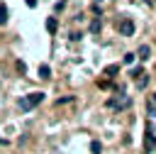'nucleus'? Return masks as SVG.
<instances>
[{"instance_id": "obj_10", "label": "nucleus", "mask_w": 156, "mask_h": 154, "mask_svg": "<svg viewBox=\"0 0 156 154\" xmlns=\"http://www.w3.org/2000/svg\"><path fill=\"white\" fill-rule=\"evenodd\" d=\"M39 76H41V78H51V68H49L46 64H41V66H39Z\"/></svg>"}, {"instance_id": "obj_1", "label": "nucleus", "mask_w": 156, "mask_h": 154, "mask_svg": "<svg viewBox=\"0 0 156 154\" xmlns=\"http://www.w3.org/2000/svg\"><path fill=\"white\" fill-rule=\"evenodd\" d=\"M44 95H46V93H41V90H34V93H29V95H22V98H20V108H22L24 112H27V110H34V108L44 100Z\"/></svg>"}, {"instance_id": "obj_2", "label": "nucleus", "mask_w": 156, "mask_h": 154, "mask_svg": "<svg viewBox=\"0 0 156 154\" xmlns=\"http://www.w3.org/2000/svg\"><path fill=\"white\" fill-rule=\"evenodd\" d=\"M117 32H119L122 37H132V34H134V22H132L129 17H122V20L117 22Z\"/></svg>"}, {"instance_id": "obj_17", "label": "nucleus", "mask_w": 156, "mask_h": 154, "mask_svg": "<svg viewBox=\"0 0 156 154\" xmlns=\"http://www.w3.org/2000/svg\"><path fill=\"white\" fill-rule=\"evenodd\" d=\"M151 98H154V103H156V93H154V95H151Z\"/></svg>"}, {"instance_id": "obj_15", "label": "nucleus", "mask_w": 156, "mask_h": 154, "mask_svg": "<svg viewBox=\"0 0 156 154\" xmlns=\"http://www.w3.org/2000/svg\"><path fill=\"white\" fill-rule=\"evenodd\" d=\"M134 59H136V56H134V54H124V64H132V61H134Z\"/></svg>"}, {"instance_id": "obj_4", "label": "nucleus", "mask_w": 156, "mask_h": 154, "mask_svg": "<svg viewBox=\"0 0 156 154\" xmlns=\"http://www.w3.org/2000/svg\"><path fill=\"white\" fill-rule=\"evenodd\" d=\"M136 56H139V61L151 59V46H149V44H141V46H139V51H136Z\"/></svg>"}, {"instance_id": "obj_9", "label": "nucleus", "mask_w": 156, "mask_h": 154, "mask_svg": "<svg viewBox=\"0 0 156 154\" xmlns=\"http://www.w3.org/2000/svg\"><path fill=\"white\" fill-rule=\"evenodd\" d=\"M100 29H102V22H100V17H95V20L90 22V32H93V34H98Z\"/></svg>"}, {"instance_id": "obj_6", "label": "nucleus", "mask_w": 156, "mask_h": 154, "mask_svg": "<svg viewBox=\"0 0 156 154\" xmlns=\"http://www.w3.org/2000/svg\"><path fill=\"white\" fill-rule=\"evenodd\" d=\"M56 29H58V20L56 17H49L46 20V32L49 34H56Z\"/></svg>"}, {"instance_id": "obj_3", "label": "nucleus", "mask_w": 156, "mask_h": 154, "mask_svg": "<svg viewBox=\"0 0 156 154\" xmlns=\"http://www.w3.org/2000/svg\"><path fill=\"white\" fill-rule=\"evenodd\" d=\"M144 149H146V152H154V149H156V130H154V125H151V122L146 125V139H144Z\"/></svg>"}, {"instance_id": "obj_16", "label": "nucleus", "mask_w": 156, "mask_h": 154, "mask_svg": "<svg viewBox=\"0 0 156 154\" xmlns=\"http://www.w3.org/2000/svg\"><path fill=\"white\" fill-rule=\"evenodd\" d=\"M27 2V7H37V0H24Z\"/></svg>"}, {"instance_id": "obj_12", "label": "nucleus", "mask_w": 156, "mask_h": 154, "mask_svg": "<svg viewBox=\"0 0 156 154\" xmlns=\"http://www.w3.org/2000/svg\"><path fill=\"white\" fill-rule=\"evenodd\" d=\"M5 22H7V7L0 5V24H5Z\"/></svg>"}, {"instance_id": "obj_13", "label": "nucleus", "mask_w": 156, "mask_h": 154, "mask_svg": "<svg viewBox=\"0 0 156 154\" xmlns=\"http://www.w3.org/2000/svg\"><path fill=\"white\" fill-rule=\"evenodd\" d=\"M141 73H144V68H141V66H136V68H132V73H129V76H132V78H139Z\"/></svg>"}, {"instance_id": "obj_14", "label": "nucleus", "mask_w": 156, "mask_h": 154, "mask_svg": "<svg viewBox=\"0 0 156 154\" xmlns=\"http://www.w3.org/2000/svg\"><path fill=\"white\" fill-rule=\"evenodd\" d=\"M146 112H149V115H151V117H154V115H156V103H154V100H151V103H149V105H146Z\"/></svg>"}, {"instance_id": "obj_11", "label": "nucleus", "mask_w": 156, "mask_h": 154, "mask_svg": "<svg viewBox=\"0 0 156 154\" xmlns=\"http://www.w3.org/2000/svg\"><path fill=\"white\" fill-rule=\"evenodd\" d=\"M90 152H93V154H100V152H102V144H100L98 139H93V142H90Z\"/></svg>"}, {"instance_id": "obj_7", "label": "nucleus", "mask_w": 156, "mask_h": 154, "mask_svg": "<svg viewBox=\"0 0 156 154\" xmlns=\"http://www.w3.org/2000/svg\"><path fill=\"white\" fill-rule=\"evenodd\" d=\"M107 78H112L115 73H119V64H110V66H105V71H102Z\"/></svg>"}, {"instance_id": "obj_8", "label": "nucleus", "mask_w": 156, "mask_h": 154, "mask_svg": "<svg viewBox=\"0 0 156 154\" xmlns=\"http://www.w3.org/2000/svg\"><path fill=\"white\" fill-rule=\"evenodd\" d=\"M146 86H149V73H146V71H144V73H141V76H139V78H136V88H139V90H144V88H146Z\"/></svg>"}, {"instance_id": "obj_5", "label": "nucleus", "mask_w": 156, "mask_h": 154, "mask_svg": "<svg viewBox=\"0 0 156 154\" xmlns=\"http://www.w3.org/2000/svg\"><path fill=\"white\" fill-rule=\"evenodd\" d=\"M107 105H110V108H119V110H124V108H129V105H132V98H122V100H110Z\"/></svg>"}]
</instances>
